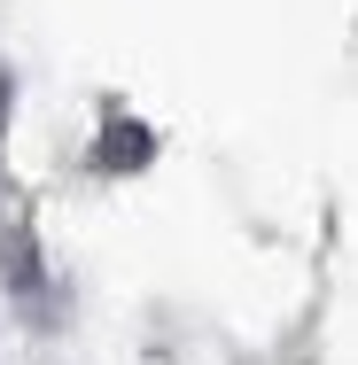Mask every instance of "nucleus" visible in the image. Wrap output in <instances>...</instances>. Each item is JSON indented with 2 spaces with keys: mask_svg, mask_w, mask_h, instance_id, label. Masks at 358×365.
<instances>
[{
  "mask_svg": "<svg viewBox=\"0 0 358 365\" xmlns=\"http://www.w3.org/2000/svg\"><path fill=\"white\" fill-rule=\"evenodd\" d=\"M148 155H156L148 125H133V117H117V109H109V117H101V140H94V155H86V163H94L101 179H117V171H141Z\"/></svg>",
  "mask_w": 358,
  "mask_h": 365,
  "instance_id": "f257e3e1",
  "label": "nucleus"
},
{
  "mask_svg": "<svg viewBox=\"0 0 358 365\" xmlns=\"http://www.w3.org/2000/svg\"><path fill=\"white\" fill-rule=\"evenodd\" d=\"M0 280L24 295L31 311H47V280H39V241H31V225H8V233H0Z\"/></svg>",
  "mask_w": 358,
  "mask_h": 365,
  "instance_id": "f03ea898",
  "label": "nucleus"
},
{
  "mask_svg": "<svg viewBox=\"0 0 358 365\" xmlns=\"http://www.w3.org/2000/svg\"><path fill=\"white\" fill-rule=\"evenodd\" d=\"M8 109H16V78L0 71V125H8Z\"/></svg>",
  "mask_w": 358,
  "mask_h": 365,
  "instance_id": "7ed1b4c3",
  "label": "nucleus"
}]
</instances>
